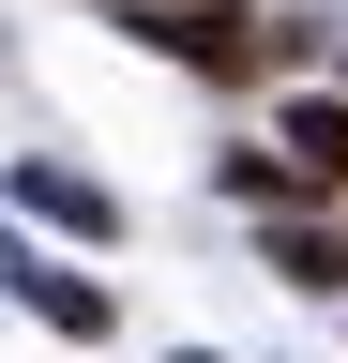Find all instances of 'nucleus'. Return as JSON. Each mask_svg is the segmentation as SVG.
Here are the masks:
<instances>
[{"label": "nucleus", "instance_id": "obj_1", "mask_svg": "<svg viewBox=\"0 0 348 363\" xmlns=\"http://www.w3.org/2000/svg\"><path fill=\"white\" fill-rule=\"evenodd\" d=\"M0 288H16L30 318H46V333H76V348H91V333H106V318H121V303L91 288V272H61V257H30V242H16V227H0Z\"/></svg>", "mask_w": 348, "mask_h": 363}, {"label": "nucleus", "instance_id": "obj_2", "mask_svg": "<svg viewBox=\"0 0 348 363\" xmlns=\"http://www.w3.org/2000/svg\"><path fill=\"white\" fill-rule=\"evenodd\" d=\"M152 45H182L197 76H257V61H273V30L228 16V0H152Z\"/></svg>", "mask_w": 348, "mask_h": 363}, {"label": "nucleus", "instance_id": "obj_3", "mask_svg": "<svg viewBox=\"0 0 348 363\" xmlns=\"http://www.w3.org/2000/svg\"><path fill=\"white\" fill-rule=\"evenodd\" d=\"M16 197L46 212V227H76V242H106V227H121V197H106V182H91V167H46V152L16 167Z\"/></svg>", "mask_w": 348, "mask_h": 363}, {"label": "nucleus", "instance_id": "obj_4", "mask_svg": "<svg viewBox=\"0 0 348 363\" xmlns=\"http://www.w3.org/2000/svg\"><path fill=\"white\" fill-rule=\"evenodd\" d=\"M288 197H348V106H288Z\"/></svg>", "mask_w": 348, "mask_h": 363}, {"label": "nucleus", "instance_id": "obj_5", "mask_svg": "<svg viewBox=\"0 0 348 363\" xmlns=\"http://www.w3.org/2000/svg\"><path fill=\"white\" fill-rule=\"evenodd\" d=\"M273 272H288V288H348V242H303V227H288V242H273Z\"/></svg>", "mask_w": 348, "mask_h": 363}, {"label": "nucleus", "instance_id": "obj_6", "mask_svg": "<svg viewBox=\"0 0 348 363\" xmlns=\"http://www.w3.org/2000/svg\"><path fill=\"white\" fill-rule=\"evenodd\" d=\"M182 363H212V348H182Z\"/></svg>", "mask_w": 348, "mask_h": 363}]
</instances>
